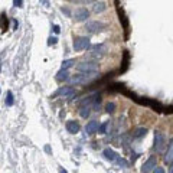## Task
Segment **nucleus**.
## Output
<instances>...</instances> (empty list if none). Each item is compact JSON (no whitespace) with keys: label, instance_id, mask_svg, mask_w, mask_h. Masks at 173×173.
<instances>
[{"label":"nucleus","instance_id":"obj_1","mask_svg":"<svg viewBox=\"0 0 173 173\" xmlns=\"http://www.w3.org/2000/svg\"><path fill=\"white\" fill-rule=\"evenodd\" d=\"M95 76H97V72H93V74H75L68 79V82L72 84V85L86 84V82H91Z\"/></svg>","mask_w":173,"mask_h":173},{"label":"nucleus","instance_id":"obj_2","mask_svg":"<svg viewBox=\"0 0 173 173\" xmlns=\"http://www.w3.org/2000/svg\"><path fill=\"white\" fill-rule=\"evenodd\" d=\"M76 69L82 74H93L98 71V64L95 61H81L76 64Z\"/></svg>","mask_w":173,"mask_h":173},{"label":"nucleus","instance_id":"obj_3","mask_svg":"<svg viewBox=\"0 0 173 173\" xmlns=\"http://www.w3.org/2000/svg\"><path fill=\"white\" fill-rule=\"evenodd\" d=\"M105 23L100 22V20H91L85 23V32H88L90 35H95V33H101L103 30H105Z\"/></svg>","mask_w":173,"mask_h":173},{"label":"nucleus","instance_id":"obj_4","mask_svg":"<svg viewBox=\"0 0 173 173\" xmlns=\"http://www.w3.org/2000/svg\"><path fill=\"white\" fill-rule=\"evenodd\" d=\"M164 147H166V136L162 131H156L154 133V146H153V149L157 153H163Z\"/></svg>","mask_w":173,"mask_h":173},{"label":"nucleus","instance_id":"obj_5","mask_svg":"<svg viewBox=\"0 0 173 173\" xmlns=\"http://www.w3.org/2000/svg\"><path fill=\"white\" fill-rule=\"evenodd\" d=\"M90 45H91V42H90L88 36H78L74 41V51H76V52L84 51L86 48H90Z\"/></svg>","mask_w":173,"mask_h":173},{"label":"nucleus","instance_id":"obj_6","mask_svg":"<svg viewBox=\"0 0 173 173\" xmlns=\"http://www.w3.org/2000/svg\"><path fill=\"white\" fill-rule=\"evenodd\" d=\"M72 18H74L76 22H85L86 19L90 18V10L86 9V7H78V9H75Z\"/></svg>","mask_w":173,"mask_h":173},{"label":"nucleus","instance_id":"obj_7","mask_svg":"<svg viewBox=\"0 0 173 173\" xmlns=\"http://www.w3.org/2000/svg\"><path fill=\"white\" fill-rule=\"evenodd\" d=\"M107 52V46L104 43H97V45H93L91 49H90V55L94 56V58H100L103 56L104 53Z\"/></svg>","mask_w":173,"mask_h":173},{"label":"nucleus","instance_id":"obj_8","mask_svg":"<svg viewBox=\"0 0 173 173\" xmlns=\"http://www.w3.org/2000/svg\"><path fill=\"white\" fill-rule=\"evenodd\" d=\"M153 169H156V156H150V157L144 162V164H143V167H141V172H143V173H149V172H151Z\"/></svg>","mask_w":173,"mask_h":173},{"label":"nucleus","instance_id":"obj_9","mask_svg":"<svg viewBox=\"0 0 173 173\" xmlns=\"http://www.w3.org/2000/svg\"><path fill=\"white\" fill-rule=\"evenodd\" d=\"M98 130H100V123L97 120H91V121L86 123V126H85V133L86 134H94Z\"/></svg>","mask_w":173,"mask_h":173},{"label":"nucleus","instance_id":"obj_10","mask_svg":"<svg viewBox=\"0 0 173 173\" xmlns=\"http://www.w3.org/2000/svg\"><path fill=\"white\" fill-rule=\"evenodd\" d=\"M55 95H61V97H74L75 95V90L72 86H61V88L55 93Z\"/></svg>","mask_w":173,"mask_h":173},{"label":"nucleus","instance_id":"obj_11","mask_svg":"<svg viewBox=\"0 0 173 173\" xmlns=\"http://www.w3.org/2000/svg\"><path fill=\"white\" fill-rule=\"evenodd\" d=\"M66 130H68V133H71V134L78 133V131H79V123L75 121V120H69V121L66 123Z\"/></svg>","mask_w":173,"mask_h":173},{"label":"nucleus","instance_id":"obj_12","mask_svg":"<svg viewBox=\"0 0 173 173\" xmlns=\"http://www.w3.org/2000/svg\"><path fill=\"white\" fill-rule=\"evenodd\" d=\"M164 162L169 164H173V139L169 141V147H167V153L164 156Z\"/></svg>","mask_w":173,"mask_h":173},{"label":"nucleus","instance_id":"obj_13","mask_svg":"<svg viewBox=\"0 0 173 173\" xmlns=\"http://www.w3.org/2000/svg\"><path fill=\"white\" fill-rule=\"evenodd\" d=\"M91 110H93V105H91V104H81V107H79V116H81L82 118H86V117L90 116Z\"/></svg>","mask_w":173,"mask_h":173},{"label":"nucleus","instance_id":"obj_14","mask_svg":"<svg viewBox=\"0 0 173 173\" xmlns=\"http://www.w3.org/2000/svg\"><path fill=\"white\" fill-rule=\"evenodd\" d=\"M103 156H104L107 160H110V162H114V160H117V153H116L113 149H110V147L104 149V151H103Z\"/></svg>","mask_w":173,"mask_h":173},{"label":"nucleus","instance_id":"obj_15","mask_svg":"<svg viewBox=\"0 0 173 173\" xmlns=\"http://www.w3.org/2000/svg\"><path fill=\"white\" fill-rule=\"evenodd\" d=\"M105 9H107V5H105L104 2H95L94 6H93V12L97 13V15H98V13H103Z\"/></svg>","mask_w":173,"mask_h":173},{"label":"nucleus","instance_id":"obj_16","mask_svg":"<svg viewBox=\"0 0 173 173\" xmlns=\"http://www.w3.org/2000/svg\"><path fill=\"white\" fill-rule=\"evenodd\" d=\"M71 76H69V74H68V71L66 69H61L58 74H56V81H59V82H62V81H68Z\"/></svg>","mask_w":173,"mask_h":173},{"label":"nucleus","instance_id":"obj_17","mask_svg":"<svg viewBox=\"0 0 173 173\" xmlns=\"http://www.w3.org/2000/svg\"><path fill=\"white\" fill-rule=\"evenodd\" d=\"M146 133H147L146 127H139L133 131V139H141L143 136H146Z\"/></svg>","mask_w":173,"mask_h":173},{"label":"nucleus","instance_id":"obj_18","mask_svg":"<svg viewBox=\"0 0 173 173\" xmlns=\"http://www.w3.org/2000/svg\"><path fill=\"white\" fill-rule=\"evenodd\" d=\"M74 65H75V61H74V59H66V61L62 62V68H61V69H66V71H68V69H69L71 66H74Z\"/></svg>","mask_w":173,"mask_h":173},{"label":"nucleus","instance_id":"obj_19","mask_svg":"<svg viewBox=\"0 0 173 173\" xmlns=\"http://www.w3.org/2000/svg\"><path fill=\"white\" fill-rule=\"evenodd\" d=\"M6 105L7 107L13 105V94L10 91H7V94H6Z\"/></svg>","mask_w":173,"mask_h":173},{"label":"nucleus","instance_id":"obj_20","mask_svg":"<svg viewBox=\"0 0 173 173\" xmlns=\"http://www.w3.org/2000/svg\"><path fill=\"white\" fill-rule=\"evenodd\" d=\"M71 2L78 5H91V3H95V0H71Z\"/></svg>","mask_w":173,"mask_h":173},{"label":"nucleus","instance_id":"obj_21","mask_svg":"<svg viewBox=\"0 0 173 173\" xmlns=\"http://www.w3.org/2000/svg\"><path fill=\"white\" fill-rule=\"evenodd\" d=\"M105 111H107L108 114L114 113V111H116V104H114V103H107V105H105Z\"/></svg>","mask_w":173,"mask_h":173},{"label":"nucleus","instance_id":"obj_22","mask_svg":"<svg viewBox=\"0 0 173 173\" xmlns=\"http://www.w3.org/2000/svg\"><path fill=\"white\" fill-rule=\"evenodd\" d=\"M108 126H110V121H105L104 124H101V126H100V130H98V131H100L101 134H105V133H107Z\"/></svg>","mask_w":173,"mask_h":173},{"label":"nucleus","instance_id":"obj_23","mask_svg":"<svg viewBox=\"0 0 173 173\" xmlns=\"http://www.w3.org/2000/svg\"><path fill=\"white\" fill-rule=\"evenodd\" d=\"M22 2H23V0H13V5L16 7H22Z\"/></svg>","mask_w":173,"mask_h":173},{"label":"nucleus","instance_id":"obj_24","mask_svg":"<svg viewBox=\"0 0 173 173\" xmlns=\"http://www.w3.org/2000/svg\"><path fill=\"white\" fill-rule=\"evenodd\" d=\"M153 173H164V169L163 167H156Z\"/></svg>","mask_w":173,"mask_h":173},{"label":"nucleus","instance_id":"obj_25","mask_svg":"<svg viewBox=\"0 0 173 173\" xmlns=\"http://www.w3.org/2000/svg\"><path fill=\"white\" fill-rule=\"evenodd\" d=\"M61 10H62V12H64V13H65V15H69V10H68V9H66V7H62V9H61Z\"/></svg>","mask_w":173,"mask_h":173},{"label":"nucleus","instance_id":"obj_26","mask_svg":"<svg viewBox=\"0 0 173 173\" xmlns=\"http://www.w3.org/2000/svg\"><path fill=\"white\" fill-rule=\"evenodd\" d=\"M53 30H55V33H59V30H61V29H59V26H56V25H55V26H53Z\"/></svg>","mask_w":173,"mask_h":173},{"label":"nucleus","instance_id":"obj_27","mask_svg":"<svg viewBox=\"0 0 173 173\" xmlns=\"http://www.w3.org/2000/svg\"><path fill=\"white\" fill-rule=\"evenodd\" d=\"M49 43H56V38H49Z\"/></svg>","mask_w":173,"mask_h":173},{"label":"nucleus","instance_id":"obj_28","mask_svg":"<svg viewBox=\"0 0 173 173\" xmlns=\"http://www.w3.org/2000/svg\"><path fill=\"white\" fill-rule=\"evenodd\" d=\"M59 173H68V172H66L65 169H62V167H61V169H59Z\"/></svg>","mask_w":173,"mask_h":173},{"label":"nucleus","instance_id":"obj_29","mask_svg":"<svg viewBox=\"0 0 173 173\" xmlns=\"http://www.w3.org/2000/svg\"><path fill=\"white\" fill-rule=\"evenodd\" d=\"M169 173H173V164L170 166V172H169Z\"/></svg>","mask_w":173,"mask_h":173}]
</instances>
